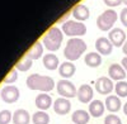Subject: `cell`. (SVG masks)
<instances>
[{
	"label": "cell",
	"instance_id": "obj_1",
	"mask_svg": "<svg viewBox=\"0 0 127 124\" xmlns=\"http://www.w3.org/2000/svg\"><path fill=\"white\" fill-rule=\"evenodd\" d=\"M27 86L31 90H41L42 92H48L55 87V81L50 76L32 74L27 79Z\"/></svg>",
	"mask_w": 127,
	"mask_h": 124
},
{
	"label": "cell",
	"instance_id": "obj_2",
	"mask_svg": "<svg viewBox=\"0 0 127 124\" xmlns=\"http://www.w3.org/2000/svg\"><path fill=\"white\" fill-rule=\"evenodd\" d=\"M85 51H87V43L81 38H70L66 43L65 49H64V55L71 62L78 60Z\"/></svg>",
	"mask_w": 127,
	"mask_h": 124
},
{
	"label": "cell",
	"instance_id": "obj_3",
	"mask_svg": "<svg viewBox=\"0 0 127 124\" xmlns=\"http://www.w3.org/2000/svg\"><path fill=\"white\" fill-rule=\"evenodd\" d=\"M45 47L50 51H57L62 42V30L57 27H51L42 38Z\"/></svg>",
	"mask_w": 127,
	"mask_h": 124
},
{
	"label": "cell",
	"instance_id": "obj_4",
	"mask_svg": "<svg viewBox=\"0 0 127 124\" xmlns=\"http://www.w3.org/2000/svg\"><path fill=\"white\" fill-rule=\"evenodd\" d=\"M117 12L113 9H107L105 12H103L98 19H97V27L100 29V30H112V27L114 25L116 20H117Z\"/></svg>",
	"mask_w": 127,
	"mask_h": 124
},
{
	"label": "cell",
	"instance_id": "obj_5",
	"mask_svg": "<svg viewBox=\"0 0 127 124\" xmlns=\"http://www.w3.org/2000/svg\"><path fill=\"white\" fill-rule=\"evenodd\" d=\"M62 33L66 36L74 37V36H84L87 33V27L81 22L78 20H67L62 24Z\"/></svg>",
	"mask_w": 127,
	"mask_h": 124
},
{
	"label": "cell",
	"instance_id": "obj_6",
	"mask_svg": "<svg viewBox=\"0 0 127 124\" xmlns=\"http://www.w3.org/2000/svg\"><path fill=\"white\" fill-rule=\"evenodd\" d=\"M56 87H57V92H59V94H60L62 98H66V99H67V98H74V96L78 94L75 85H74L71 81L66 80V79L60 80V81L57 82Z\"/></svg>",
	"mask_w": 127,
	"mask_h": 124
},
{
	"label": "cell",
	"instance_id": "obj_7",
	"mask_svg": "<svg viewBox=\"0 0 127 124\" xmlns=\"http://www.w3.org/2000/svg\"><path fill=\"white\" fill-rule=\"evenodd\" d=\"M0 96H1L3 101L8 103V104H12V103H15L19 99V89L15 86H5L3 87L1 92H0Z\"/></svg>",
	"mask_w": 127,
	"mask_h": 124
},
{
	"label": "cell",
	"instance_id": "obj_8",
	"mask_svg": "<svg viewBox=\"0 0 127 124\" xmlns=\"http://www.w3.org/2000/svg\"><path fill=\"white\" fill-rule=\"evenodd\" d=\"M108 39L112 42L113 46L121 47L126 42V33H125V30L121 29V28H113L112 30H109Z\"/></svg>",
	"mask_w": 127,
	"mask_h": 124
},
{
	"label": "cell",
	"instance_id": "obj_9",
	"mask_svg": "<svg viewBox=\"0 0 127 124\" xmlns=\"http://www.w3.org/2000/svg\"><path fill=\"white\" fill-rule=\"evenodd\" d=\"M95 89H97V91L99 92V94L107 95L114 89V86H113V82H112L111 79L105 77V76H102L95 81Z\"/></svg>",
	"mask_w": 127,
	"mask_h": 124
},
{
	"label": "cell",
	"instance_id": "obj_10",
	"mask_svg": "<svg viewBox=\"0 0 127 124\" xmlns=\"http://www.w3.org/2000/svg\"><path fill=\"white\" fill-rule=\"evenodd\" d=\"M71 109V103L66 98H59L54 103V110L59 115H65Z\"/></svg>",
	"mask_w": 127,
	"mask_h": 124
},
{
	"label": "cell",
	"instance_id": "obj_11",
	"mask_svg": "<svg viewBox=\"0 0 127 124\" xmlns=\"http://www.w3.org/2000/svg\"><path fill=\"white\" fill-rule=\"evenodd\" d=\"M93 94H94V91H93V87L88 84H83L79 89H78V99L84 103V104H87V103L92 101L93 99Z\"/></svg>",
	"mask_w": 127,
	"mask_h": 124
},
{
	"label": "cell",
	"instance_id": "obj_12",
	"mask_svg": "<svg viewBox=\"0 0 127 124\" xmlns=\"http://www.w3.org/2000/svg\"><path fill=\"white\" fill-rule=\"evenodd\" d=\"M95 48H97L99 55H109L113 49V44L108 38L100 37V38L97 39V42H95Z\"/></svg>",
	"mask_w": 127,
	"mask_h": 124
},
{
	"label": "cell",
	"instance_id": "obj_13",
	"mask_svg": "<svg viewBox=\"0 0 127 124\" xmlns=\"http://www.w3.org/2000/svg\"><path fill=\"white\" fill-rule=\"evenodd\" d=\"M108 74H109V77L116 81H123V79L126 77V70L118 63H112L109 66Z\"/></svg>",
	"mask_w": 127,
	"mask_h": 124
},
{
	"label": "cell",
	"instance_id": "obj_14",
	"mask_svg": "<svg viewBox=\"0 0 127 124\" xmlns=\"http://www.w3.org/2000/svg\"><path fill=\"white\" fill-rule=\"evenodd\" d=\"M71 13H72V17L75 18L78 22H81V20H87V19L89 18V14H90L88 6L83 5V4L75 5V6L72 8V12H71Z\"/></svg>",
	"mask_w": 127,
	"mask_h": 124
},
{
	"label": "cell",
	"instance_id": "obj_15",
	"mask_svg": "<svg viewBox=\"0 0 127 124\" xmlns=\"http://www.w3.org/2000/svg\"><path fill=\"white\" fill-rule=\"evenodd\" d=\"M52 105V99L47 92H41L36 96V106L39 110H47Z\"/></svg>",
	"mask_w": 127,
	"mask_h": 124
},
{
	"label": "cell",
	"instance_id": "obj_16",
	"mask_svg": "<svg viewBox=\"0 0 127 124\" xmlns=\"http://www.w3.org/2000/svg\"><path fill=\"white\" fill-rule=\"evenodd\" d=\"M104 109H105V104L100 100H93L90 101L89 104V114L94 118H98V117H102L103 113H104Z\"/></svg>",
	"mask_w": 127,
	"mask_h": 124
},
{
	"label": "cell",
	"instance_id": "obj_17",
	"mask_svg": "<svg viewBox=\"0 0 127 124\" xmlns=\"http://www.w3.org/2000/svg\"><path fill=\"white\" fill-rule=\"evenodd\" d=\"M31 115L29 113L24 109H18L13 114V123L14 124H29Z\"/></svg>",
	"mask_w": 127,
	"mask_h": 124
},
{
	"label": "cell",
	"instance_id": "obj_18",
	"mask_svg": "<svg viewBox=\"0 0 127 124\" xmlns=\"http://www.w3.org/2000/svg\"><path fill=\"white\" fill-rule=\"evenodd\" d=\"M71 119H72L74 124H87L90 119V114L87 110L79 109V110H75L72 113Z\"/></svg>",
	"mask_w": 127,
	"mask_h": 124
},
{
	"label": "cell",
	"instance_id": "obj_19",
	"mask_svg": "<svg viewBox=\"0 0 127 124\" xmlns=\"http://www.w3.org/2000/svg\"><path fill=\"white\" fill-rule=\"evenodd\" d=\"M104 104H105V108H107L109 111L116 113V111H118L121 109L122 103H121V99L117 95H109L107 99H105Z\"/></svg>",
	"mask_w": 127,
	"mask_h": 124
},
{
	"label": "cell",
	"instance_id": "obj_20",
	"mask_svg": "<svg viewBox=\"0 0 127 124\" xmlns=\"http://www.w3.org/2000/svg\"><path fill=\"white\" fill-rule=\"evenodd\" d=\"M59 74L62 76V77H71L74 74H75V65L70 61H66V62H62L59 67Z\"/></svg>",
	"mask_w": 127,
	"mask_h": 124
},
{
	"label": "cell",
	"instance_id": "obj_21",
	"mask_svg": "<svg viewBox=\"0 0 127 124\" xmlns=\"http://www.w3.org/2000/svg\"><path fill=\"white\" fill-rule=\"evenodd\" d=\"M85 63L89 67H98L102 63V56L98 52H89L85 56Z\"/></svg>",
	"mask_w": 127,
	"mask_h": 124
},
{
	"label": "cell",
	"instance_id": "obj_22",
	"mask_svg": "<svg viewBox=\"0 0 127 124\" xmlns=\"http://www.w3.org/2000/svg\"><path fill=\"white\" fill-rule=\"evenodd\" d=\"M42 53H43V47H42V43L41 42H36L33 46L29 48V51L27 52V56L32 60H38Z\"/></svg>",
	"mask_w": 127,
	"mask_h": 124
},
{
	"label": "cell",
	"instance_id": "obj_23",
	"mask_svg": "<svg viewBox=\"0 0 127 124\" xmlns=\"http://www.w3.org/2000/svg\"><path fill=\"white\" fill-rule=\"evenodd\" d=\"M43 65L48 70H56V67L59 66V57L52 53L43 56Z\"/></svg>",
	"mask_w": 127,
	"mask_h": 124
},
{
	"label": "cell",
	"instance_id": "obj_24",
	"mask_svg": "<svg viewBox=\"0 0 127 124\" xmlns=\"http://www.w3.org/2000/svg\"><path fill=\"white\" fill-rule=\"evenodd\" d=\"M32 122H33V124H48L50 123V115L43 110L36 111L33 114V117H32Z\"/></svg>",
	"mask_w": 127,
	"mask_h": 124
},
{
	"label": "cell",
	"instance_id": "obj_25",
	"mask_svg": "<svg viewBox=\"0 0 127 124\" xmlns=\"http://www.w3.org/2000/svg\"><path fill=\"white\" fill-rule=\"evenodd\" d=\"M32 63H33V60L29 58V57L26 55V56H23L22 58L17 62L15 68L19 70V71H28V70L32 67Z\"/></svg>",
	"mask_w": 127,
	"mask_h": 124
},
{
	"label": "cell",
	"instance_id": "obj_26",
	"mask_svg": "<svg viewBox=\"0 0 127 124\" xmlns=\"http://www.w3.org/2000/svg\"><path fill=\"white\" fill-rule=\"evenodd\" d=\"M114 90L117 92V96L126 98L127 96V82L126 81H118L114 86Z\"/></svg>",
	"mask_w": 127,
	"mask_h": 124
},
{
	"label": "cell",
	"instance_id": "obj_27",
	"mask_svg": "<svg viewBox=\"0 0 127 124\" xmlns=\"http://www.w3.org/2000/svg\"><path fill=\"white\" fill-rule=\"evenodd\" d=\"M10 120H13V114L10 113V110L0 111V124H9Z\"/></svg>",
	"mask_w": 127,
	"mask_h": 124
},
{
	"label": "cell",
	"instance_id": "obj_28",
	"mask_svg": "<svg viewBox=\"0 0 127 124\" xmlns=\"http://www.w3.org/2000/svg\"><path fill=\"white\" fill-rule=\"evenodd\" d=\"M18 79V70L17 68H12L9 72H8V75L4 77V82L5 84H12V82H15Z\"/></svg>",
	"mask_w": 127,
	"mask_h": 124
},
{
	"label": "cell",
	"instance_id": "obj_29",
	"mask_svg": "<svg viewBox=\"0 0 127 124\" xmlns=\"http://www.w3.org/2000/svg\"><path fill=\"white\" fill-rule=\"evenodd\" d=\"M104 124H122V120L116 114H109L104 118Z\"/></svg>",
	"mask_w": 127,
	"mask_h": 124
},
{
	"label": "cell",
	"instance_id": "obj_30",
	"mask_svg": "<svg viewBox=\"0 0 127 124\" xmlns=\"http://www.w3.org/2000/svg\"><path fill=\"white\" fill-rule=\"evenodd\" d=\"M120 19L125 27H127V8H123L121 10V14H120Z\"/></svg>",
	"mask_w": 127,
	"mask_h": 124
},
{
	"label": "cell",
	"instance_id": "obj_31",
	"mask_svg": "<svg viewBox=\"0 0 127 124\" xmlns=\"http://www.w3.org/2000/svg\"><path fill=\"white\" fill-rule=\"evenodd\" d=\"M104 1V4L107 5V6H111V8H113V6H118L121 3H123L122 0H103Z\"/></svg>",
	"mask_w": 127,
	"mask_h": 124
},
{
	"label": "cell",
	"instance_id": "obj_32",
	"mask_svg": "<svg viewBox=\"0 0 127 124\" xmlns=\"http://www.w3.org/2000/svg\"><path fill=\"white\" fill-rule=\"evenodd\" d=\"M122 67L127 71V57H123L122 58Z\"/></svg>",
	"mask_w": 127,
	"mask_h": 124
},
{
	"label": "cell",
	"instance_id": "obj_33",
	"mask_svg": "<svg viewBox=\"0 0 127 124\" xmlns=\"http://www.w3.org/2000/svg\"><path fill=\"white\" fill-rule=\"evenodd\" d=\"M122 51H123V53L127 56V41H126V42H125V44L122 46Z\"/></svg>",
	"mask_w": 127,
	"mask_h": 124
},
{
	"label": "cell",
	"instance_id": "obj_34",
	"mask_svg": "<svg viewBox=\"0 0 127 124\" xmlns=\"http://www.w3.org/2000/svg\"><path fill=\"white\" fill-rule=\"evenodd\" d=\"M123 113L127 115V101L125 103V105H123Z\"/></svg>",
	"mask_w": 127,
	"mask_h": 124
},
{
	"label": "cell",
	"instance_id": "obj_35",
	"mask_svg": "<svg viewBox=\"0 0 127 124\" xmlns=\"http://www.w3.org/2000/svg\"><path fill=\"white\" fill-rule=\"evenodd\" d=\"M122 1H123V4H125V5L127 6V0H122Z\"/></svg>",
	"mask_w": 127,
	"mask_h": 124
}]
</instances>
